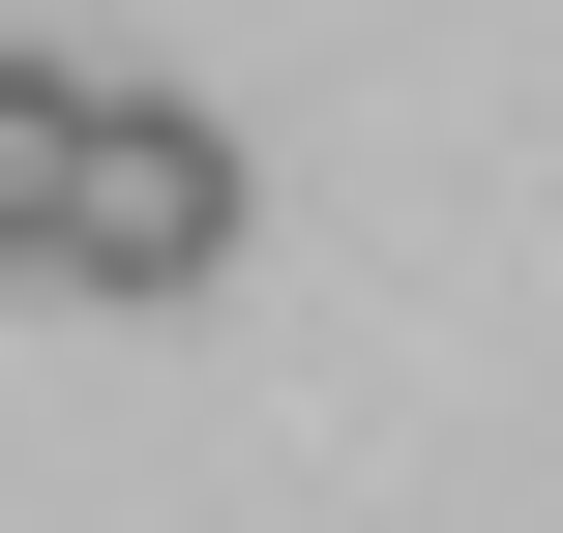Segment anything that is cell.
Returning <instances> with one entry per match:
<instances>
[{
  "instance_id": "cell-1",
  "label": "cell",
  "mask_w": 563,
  "mask_h": 533,
  "mask_svg": "<svg viewBox=\"0 0 563 533\" xmlns=\"http://www.w3.org/2000/svg\"><path fill=\"white\" fill-rule=\"evenodd\" d=\"M30 267H59V297H119V326H148V297H208V267H238V119H208V89H89V148H59V237H30Z\"/></svg>"
},
{
  "instance_id": "cell-2",
  "label": "cell",
  "mask_w": 563,
  "mask_h": 533,
  "mask_svg": "<svg viewBox=\"0 0 563 533\" xmlns=\"http://www.w3.org/2000/svg\"><path fill=\"white\" fill-rule=\"evenodd\" d=\"M59 148H89V59H0V267L59 237Z\"/></svg>"
}]
</instances>
